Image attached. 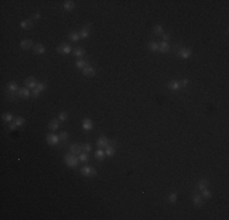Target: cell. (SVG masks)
<instances>
[{"label":"cell","instance_id":"cell-1","mask_svg":"<svg viewBox=\"0 0 229 220\" xmlns=\"http://www.w3.org/2000/svg\"><path fill=\"white\" fill-rule=\"evenodd\" d=\"M65 164L67 165V166H70V168H76L77 165H78V163H79V158H77V155H73V154H67V155H65Z\"/></svg>","mask_w":229,"mask_h":220},{"label":"cell","instance_id":"cell-2","mask_svg":"<svg viewBox=\"0 0 229 220\" xmlns=\"http://www.w3.org/2000/svg\"><path fill=\"white\" fill-rule=\"evenodd\" d=\"M81 174L85 177H94L97 175V170L94 168H90V166H83L81 169Z\"/></svg>","mask_w":229,"mask_h":220},{"label":"cell","instance_id":"cell-3","mask_svg":"<svg viewBox=\"0 0 229 220\" xmlns=\"http://www.w3.org/2000/svg\"><path fill=\"white\" fill-rule=\"evenodd\" d=\"M90 27H91V23L90 22H88L83 28H82L79 32H78V34H79V38H82V39H85V38H88L89 37V34H90Z\"/></svg>","mask_w":229,"mask_h":220},{"label":"cell","instance_id":"cell-4","mask_svg":"<svg viewBox=\"0 0 229 220\" xmlns=\"http://www.w3.org/2000/svg\"><path fill=\"white\" fill-rule=\"evenodd\" d=\"M191 54H193L191 49L190 48H184V47H182L179 50H178V53H177L178 56H180L183 59H189L191 56Z\"/></svg>","mask_w":229,"mask_h":220},{"label":"cell","instance_id":"cell-5","mask_svg":"<svg viewBox=\"0 0 229 220\" xmlns=\"http://www.w3.org/2000/svg\"><path fill=\"white\" fill-rule=\"evenodd\" d=\"M47 142L50 146H57V144H60V137L54 133H50L47 136Z\"/></svg>","mask_w":229,"mask_h":220},{"label":"cell","instance_id":"cell-6","mask_svg":"<svg viewBox=\"0 0 229 220\" xmlns=\"http://www.w3.org/2000/svg\"><path fill=\"white\" fill-rule=\"evenodd\" d=\"M109 143H110V140H107L105 136H100L97 142V147L99 149H105L109 146Z\"/></svg>","mask_w":229,"mask_h":220},{"label":"cell","instance_id":"cell-7","mask_svg":"<svg viewBox=\"0 0 229 220\" xmlns=\"http://www.w3.org/2000/svg\"><path fill=\"white\" fill-rule=\"evenodd\" d=\"M56 52L57 53H60V54H70L71 52H72V49H71V47L68 44H66V43H62V44H60L59 47L56 48Z\"/></svg>","mask_w":229,"mask_h":220},{"label":"cell","instance_id":"cell-8","mask_svg":"<svg viewBox=\"0 0 229 220\" xmlns=\"http://www.w3.org/2000/svg\"><path fill=\"white\" fill-rule=\"evenodd\" d=\"M17 97L18 99H28L31 97V92L27 88H20L17 91Z\"/></svg>","mask_w":229,"mask_h":220},{"label":"cell","instance_id":"cell-9","mask_svg":"<svg viewBox=\"0 0 229 220\" xmlns=\"http://www.w3.org/2000/svg\"><path fill=\"white\" fill-rule=\"evenodd\" d=\"M82 152H83V149H82V146L81 144H77V143H73L70 146V153L73 154V155H79Z\"/></svg>","mask_w":229,"mask_h":220},{"label":"cell","instance_id":"cell-10","mask_svg":"<svg viewBox=\"0 0 229 220\" xmlns=\"http://www.w3.org/2000/svg\"><path fill=\"white\" fill-rule=\"evenodd\" d=\"M83 75L87 76V77H94L95 75H97V70H95L93 66L88 65V66H85L83 68Z\"/></svg>","mask_w":229,"mask_h":220},{"label":"cell","instance_id":"cell-11","mask_svg":"<svg viewBox=\"0 0 229 220\" xmlns=\"http://www.w3.org/2000/svg\"><path fill=\"white\" fill-rule=\"evenodd\" d=\"M37 83H38V82H37L34 77H32V76L27 77V78L25 80V85H26L27 88H29V89H34L37 87Z\"/></svg>","mask_w":229,"mask_h":220},{"label":"cell","instance_id":"cell-12","mask_svg":"<svg viewBox=\"0 0 229 220\" xmlns=\"http://www.w3.org/2000/svg\"><path fill=\"white\" fill-rule=\"evenodd\" d=\"M82 126H83V128H84L85 131H91V130H93V127H94V123H93V121H91L90 119L85 117V119H83Z\"/></svg>","mask_w":229,"mask_h":220},{"label":"cell","instance_id":"cell-13","mask_svg":"<svg viewBox=\"0 0 229 220\" xmlns=\"http://www.w3.org/2000/svg\"><path fill=\"white\" fill-rule=\"evenodd\" d=\"M20 47L22 50H29L32 47H33V42H32L31 39H23L20 43Z\"/></svg>","mask_w":229,"mask_h":220},{"label":"cell","instance_id":"cell-14","mask_svg":"<svg viewBox=\"0 0 229 220\" xmlns=\"http://www.w3.org/2000/svg\"><path fill=\"white\" fill-rule=\"evenodd\" d=\"M59 137H60V144L59 146L62 148V147H65L67 144V142H68V133L63 131V132H61V133L59 135Z\"/></svg>","mask_w":229,"mask_h":220},{"label":"cell","instance_id":"cell-15","mask_svg":"<svg viewBox=\"0 0 229 220\" xmlns=\"http://www.w3.org/2000/svg\"><path fill=\"white\" fill-rule=\"evenodd\" d=\"M193 203L196 205V207H202V204H204V198L201 197V195L195 193V195L193 196Z\"/></svg>","mask_w":229,"mask_h":220},{"label":"cell","instance_id":"cell-16","mask_svg":"<svg viewBox=\"0 0 229 220\" xmlns=\"http://www.w3.org/2000/svg\"><path fill=\"white\" fill-rule=\"evenodd\" d=\"M33 53L34 54H38V55H42V54H44L45 53V47L43 44H37V45H34L33 47Z\"/></svg>","mask_w":229,"mask_h":220},{"label":"cell","instance_id":"cell-17","mask_svg":"<svg viewBox=\"0 0 229 220\" xmlns=\"http://www.w3.org/2000/svg\"><path fill=\"white\" fill-rule=\"evenodd\" d=\"M167 87H168V88L171 89V91H179V88H180L179 82H178V81H174V80L169 81L168 85H167Z\"/></svg>","mask_w":229,"mask_h":220},{"label":"cell","instance_id":"cell-18","mask_svg":"<svg viewBox=\"0 0 229 220\" xmlns=\"http://www.w3.org/2000/svg\"><path fill=\"white\" fill-rule=\"evenodd\" d=\"M20 26L23 30H31L32 27H33V21L32 20H23V21L20 22Z\"/></svg>","mask_w":229,"mask_h":220},{"label":"cell","instance_id":"cell-19","mask_svg":"<svg viewBox=\"0 0 229 220\" xmlns=\"http://www.w3.org/2000/svg\"><path fill=\"white\" fill-rule=\"evenodd\" d=\"M208 187V181L206 180V178H202V180H200L199 182H198V188L199 191H202V190H206Z\"/></svg>","mask_w":229,"mask_h":220},{"label":"cell","instance_id":"cell-20","mask_svg":"<svg viewBox=\"0 0 229 220\" xmlns=\"http://www.w3.org/2000/svg\"><path fill=\"white\" fill-rule=\"evenodd\" d=\"M88 65H89V61L85 60V59H78V60L76 61V66L78 68H82V70H83L85 66H88Z\"/></svg>","mask_w":229,"mask_h":220},{"label":"cell","instance_id":"cell-21","mask_svg":"<svg viewBox=\"0 0 229 220\" xmlns=\"http://www.w3.org/2000/svg\"><path fill=\"white\" fill-rule=\"evenodd\" d=\"M158 52L161 53H168L169 52V44L167 42H161L158 44Z\"/></svg>","mask_w":229,"mask_h":220},{"label":"cell","instance_id":"cell-22","mask_svg":"<svg viewBox=\"0 0 229 220\" xmlns=\"http://www.w3.org/2000/svg\"><path fill=\"white\" fill-rule=\"evenodd\" d=\"M5 95H6V98H7V100H11V102H13V100H16V99H18V97H17V92H11V91H6V93H5Z\"/></svg>","mask_w":229,"mask_h":220},{"label":"cell","instance_id":"cell-23","mask_svg":"<svg viewBox=\"0 0 229 220\" xmlns=\"http://www.w3.org/2000/svg\"><path fill=\"white\" fill-rule=\"evenodd\" d=\"M59 126H60V123H59V120H56V119H53V120L49 122V130H51V131H56Z\"/></svg>","mask_w":229,"mask_h":220},{"label":"cell","instance_id":"cell-24","mask_svg":"<svg viewBox=\"0 0 229 220\" xmlns=\"http://www.w3.org/2000/svg\"><path fill=\"white\" fill-rule=\"evenodd\" d=\"M116 153V147H112V146H107L106 148H105V155H107V157H112Z\"/></svg>","mask_w":229,"mask_h":220},{"label":"cell","instance_id":"cell-25","mask_svg":"<svg viewBox=\"0 0 229 220\" xmlns=\"http://www.w3.org/2000/svg\"><path fill=\"white\" fill-rule=\"evenodd\" d=\"M76 4L75 1H72V0H67V1H65V4H63V7H65V10L67 11H72L73 9H75Z\"/></svg>","mask_w":229,"mask_h":220},{"label":"cell","instance_id":"cell-26","mask_svg":"<svg viewBox=\"0 0 229 220\" xmlns=\"http://www.w3.org/2000/svg\"><path fill=\"white\" fill-rule=\"evenodd\" d=\"M84 54H85V50H84L83 48H81V47L76 48L75 50H73V55H75V56H77V58H81V56H83Z\"/></svg>","mask_w":229,"mask_h":220},{"label":"cell","instance_id":"cell-27","mask_svg":"<svg viewBox=\"0 0 229 220\" xmlns=\"http://www.w3.org/2000/svg\"><path fill=\"white\" fill-rule=\"evenodd\" d=\"M154 34L155 36H162L163 34V27L161 25H156L154 27Z\"/></svg>","mask_w":229,"mask_h":220},{"label":"cell","instance_id":"cell-28","mask_svg":"<svg viewBox=\"0 0 229 220\" xmlns=\"http://www.w3.org/2000/svg\"><path fill=\"white\" fill-rule=\"evenodd\" d=\"M79 162L81 163H83V164H87V163H88L89 162V157H88V153H83V152H82L81 154H79Z\"/></svg>","mask_w":229,"mask_h":220},{"label":"cell","instance_id":"cell-29","mask_svg":"<svg viewBox=\"0 0 229 220\" xmlns=\"http://www.w3.org/2000/svg\"><path fill=\"white\" fill-rule=\"evenodd\" d=\"M148 47H149V49L151 50V52H158V44L156 42H154V40H150Z\"/></svg>","mask_w":229,"mask_h":220},{"label":"cell","instance_id":"cell-30","mask_svg":"<svg viewBox=\"0 0 229 220\" xmlns=\"http://www.w3.org/2000/svg\"><path fill=\"white\" fill-rule=\"evenodd\" d=\"M68 39L72 40V42H78L79 40V34L77 33V32H71V33L68 34Z\"/></svg>","mask_w":229,"mask_h":220},{"label":"cell","instance_id":"cell-31","mask_svg":"<svg viewBox=\"0 0 229 220\" xmlns=\"http://www.w3.org/2000/svg\"><path fill=\"white\" fill-rule=\"evenodd\" d=\"M105 157V150L103 149H98L97 152H95V158H97L98 160H103Z\"/></svg>","mask_w":229,"mask_h":220},{"label":"cell","instance_id":"cell-32","mask_svg":"<svg viewBox=\"0 0 229 220\" xmlns=\"http://www.w3.org/2000/svg\"><path fill=\"white\" fill-rule=\"evenodd\" d=\"M211 196H212L211 191H208L207 188L201 191V197H202V198H205V199H210V197H211Z\"/></svg>","mask_w":229,"mask_h":220},{"label":"cell","instance_id":"cell-33","mask_svg":"<svg viewBox=\"0 0 229 220\" xmlns=\"http://www.w3.org/2000/svg\"><path fill=\"white\" fill-rule=\"evenodd\" d=\"M7 89H9V91H11V92H17L20 88H18L17 83H15V82H11V83H9V85H7Z\"/></svg>","mask_w":229,"mask_h":220},{"label":"cell","instance_id":"cell-34","mask_svg":"<svg viewBox=\"0 0 229 220\" xmlns=\"http://www.w3.org/2000/svg\"><path fill=\"white\" fill-rule=\"evenodd\" d=\"M3 120L5 121V122H11V120H12V115H11V114H9V113L3 114Z\"/></svg>","mask_w":229,"mask_h":220},{"label":"cell","instance_id":"cell-35","mask_svg":"<svg viewBox=\"0 0 229 220\" xmlns=\"http://www.w3.org/2000/svg\"><path fill=\"white\" fill-rule=\"evenodd\" d=\"M82 149H83V152L89 153L90 150H91V144H90V143H84V144H82Z\"/></svg>","mask_w":229,"mask_h":220},{"label":"cell","instance_id":"cell-36","mask_svg":"<svg viewBox=\"0 0 229 220\" xmlns=\"http://www.w3.org/2000/svg\"><path fill=\"white\" fill-rule=\"evenodd\" d=\"M67 117H68V114L66 111H62V113H60V115H59V120L60 121H66Z\"/></svg>","mask_w":229,"mask_h":220},{"label":"cell","instance_id":"cell-37","mask_svg":"<svg viewBox=\"0 0 229 220\" xmlns=\"http://www.w3.org/2000/svg\"><path fill=\"white\" fill-rule=\"evenodd\" d=\"M35 88L38 89L39 92H42V91H44L45 88H47V85L43 83V82H38V83H37V87H35Z\"/></svg>","mask_w":229,"mask_h":220},{"label":"cell","instance_id":"cell-38","mask_svg":"<svg viewBox=\"0 0 229 220\" xmlns=\"http://www.w3.org/2000/svg\"><path fill=\"white\" fill-rule=\"evenodd\" d=\"M168 202H171V203H176L177 202V193H171L168 196Z\"/></svg>","mask_w":229,"mask_h":220},{"label":"cell","instance_id":"cell-39","mask_svg":"<svg viewBox=\"0 0 229 220\" xmlns=\"http://www.w3.org/2000/svg\"><path fill=\"white\" fill-rule=\"evenodd\" d=\"M15 123L17 126H22L25 123V119L23 117H16L15 119Z\"/></svg>","mask_w":229,"mask_h":220},{"label":"cell","instance_id":"cell-40","mask_svg":"<svg viewBox=\"0 0 229 220\" xmlns=\"http://www.w3.org/2000/svg\"><path fill=\"white\" fill-rule=\"evenodd\" d=\"M39 95H40V92L37 89V88H34L33 91H32V97H33L34 99H37V98H39Z\"/></svg>","mask_w":229,"mask_h":220},{"label":"cell","instance_id":"cell-41","mask_svg":"<svg viewBox=\"0 0 229 220\" xmlns=\"http://www.w3.org/2000/svg\"><path fill=\"white\" fill-rule=\"evenodd\" d=\"M161 37H162V42H167L168 43V40L171 39V36H169L168 33H163Z\"/></svg>","mask_w":229,"mask_h":220},{"label":"cell","instance_id":"cell-42","mask_svg":"<svg viewBox=\"0 0 229 220\" xmlns=\"http://www.w3.org/2000/svg\"><path fill=\"white\" fill-rule=\"evenodd\" d=\"M188 83H189V81H188V78H183V80H180V81H179V86H180V87H186V86H188Z\"/></svg>","mask_w":229,"mask_h":220},{"label":"cell","instance_id":"cell-43","mask_svg":"<svg viewBox=\"0 0 229 220\" xmlns=\"http://www.w3.org/2000/svg\"><path fill=\"white\" fill-rule=\"evenodd\" d=\"M40 20V12H35L32 16V21H39Z\"/></svg>","mask_w":229,"mask_h":220},{"label":"cell","instance_id":"cell-44","mask_svg":"<svg viewBox=\"0 0 229 220\" xmlns=\"http://www.w3.org/2000/svg\"><path fill=\"white\" fill-rule=\"evenodd\" d=\"M182 47H183V45H182L180 43H177V44H174V45H173V52H174V53L177 54V53H178V50H179Z\"/></svg>","mask_w":229,"mask_h":220},{"label":"cell","instance_id":"cell-45","mask_svg":"<svg viewBox=\"0 0 229 220\" xmlns=\"http://www.w3.org/2000/svg\"><path fill=\"white\" fill-rule=\"evenodd\" d=\"M16 127H17V125H16L15 122H13V123H10V126H9V130H10V131H13V130H16Z\"/></svg>","mask_w":229,"mask_h":220}]
</instances>
